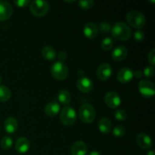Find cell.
Returning <instances> with one entry per match:
<instances>
[{
	"label": "cell",
	"mask_w": 155,
	"mask_h": 155,
	"mask_svg": "<svg viewBox=\"0 0 155 155\" xmlns=\"http://www.w3.org/2000/svg\"><path fill=\"white\" fill-rule=\"evenodd\" d=\"M111 66L107 63H103L100 65L97 70L98 77L101 80H107L110 77L112 74Z\"/></svg>",
	"instance_id": "cell-10"
},
{
	"label": "cell",
	"mask_w": 155,
	"mask_h": 155,
	"mask_svg": "<svg viewBox=\"0 0 155 155\" xmlns=\"http://www.w3.org/2000/svg\"><path fill=\"white\" fill-rule=\"evenodd\" d=\"M110 33L115 39L127 40L131 36L132 31L128 25L124 22H117L110 29Z\"/></svg>",
	"instance_id": "cell-1"
},
{
	"label": "cell",
	"mask_w": 155,
	"mask_h": 155,
	"mask_svg": "<svg viewBox=\"0 0 155 155\" xmlns=\"http://www.w3.org/2000/svg\"><path fill=\"white\" fill-rule=\"evenodd\" d=\"M60 104L58 101L57 99H54L53 101H50L49 103L47 104V105L45 107V113L48 117H55L58 114L60 110Z\"/></svg>",
	"instance_id": "cell-15"
},
{
	"label": "cell",
	"mask_w": 155,
	"mask_h": 155,
	"mask_svg": "<svg viewBox=\"0 0 155 155\" xmlns=\"http://www.w3.org/2000/svg\"><path fill=\"white\" fill-rule=\"evenodd\" d=\"M30 8L33 15L37 17H42L48 13L49 5L47 2L43 0H34L30 4Z\"/></svg>",
	"instance_id": "cell-6"
},
{
	"label": "cell",
	"mask_w": 155,
	"mask_h": 155,
	"mask_svg": "<svg viewBox=\"0 0 155 155\" xmlns=\"http://www.w3.org/2000/svg\"><path fill=\"white\" fill-rule=\"evenodd\" d=\"M139 89L144 97L149 98L155 94V87L153 82L149 80H142L139 83Z\"/></svg>",
	"instance_id": "cell-7"
},
{
	"label": "cell",
	"mask_w": 155,
	"mask_h": 155,
	"mask_svg": "<svg viewBox=\"0 0 155 155\" xmlns=\"http://www.w3.org/2000/svg\"><path fill=\"white\" fill-rule=\"evenodd\" d=\"M83 33L84 35L89 39H95L98 33V27L96 24L92 22H89L85 24L83 27Z\"/></svg>",
	"instance_id": "cell-17"
},
{
	"label": "cell",
	"mask_w": 155,
	"mask_h": 155,
	"mask_svg": "<svg viewBox=\"0 0 155 155\" xmlns=\"http://www.w3.org/2000/svg\"><path fill=\"white\" fill-rule=\"evenodd\" d=\"M94 1L92 0H80L78 2V5L80 8L83 9L91 8L94 5Z\"/></svg>",
	"instance_id": "cell-27"
},
{
	"label": "cell",
	"mask_w": 155,
	"mask_h": 155,
	"mask_svg": "<svg viewBox=\"0 0 155 155\" xmlns=\"http://www.w3.org/2000/svg\"><path fill=\"white\" fill-rule=\"evenodd\" d=\"M133 76V71L129 68H124L120 70L117 75V78L120 83H126L132 80Z\"/></svg>",
	"instance_id": "cell-13"
},
{
	"label": "cell",
	"mask_w": 155,
	"mask_h": 155,
	"mask_svg": "<svg viewBox=\"0 0 155 155\" xmlns=\"http://www.w3.org/2000/svg\"><path fill=\"white\" fill-rule=\"evenodd\" d=\"M133 76H136V77H138V78H141V77L143 76V72L139 71V70H138V71L133 72Z\"/></svg>",
	"instance_id": "cell-35"
},
{
	"label": "cell",
	"mask_w": 155,
	"mask_h": 155,
	"mask_svg": "<svg viewBox=\"0 0 155 155\" xmlns=\"http://www.w3.org/2000/svg\"><path fill=\"white\" fill-rule=\"evenodd\" d=\"M30 141L25 137H21L15 143V149L20 154H25L30 149Z\"/></svg>",
	"instance_id": "cell-16"
},
{
	"label": "cell",
	"mask_w": 155,
	"mask_h": 155,
	"mask_svg": "<svg viewBox=\"0 0 155 155\" xmlns=\"http://www.w3.org/2000/svg\"><path fill=\"white\" fill-rule=\"evenodd\" d=\"M4 128L6 133H15L18 130V121L14 117L7 118L4 122Z\"/></svg>",
	"instance_id": "cell-19"
},
{
	"label": "cell",
	"mask_w": 155,
	"mask_h": 155,
	"mask_svg": "<svg viewBox=\"0 0 155 155\" xmlns=\"http://www.w3.org/2000/svg\"><path fill=\"white\" fill-rule=\"evenodd\" d=\"M13 145V140L12 138L8 136H5L1 140V147L5 150H8L12 148Z\"/></svg>",
	"instance_id": "cell-24"
},
{
	"label": "cell",
	"mask_w": 155,
	"mask_h": 155,
	"mask_svg": "<svg viewBox=\"0 0 155 155\" xmlns=\"http://www.w3.org/2000/svg\"><path fill=\"white\" fill-rule=\"evenodd\" d=\"M148 61H149L151 66L154 67L155 65V49L153 48L148 54Z\"/></svg>",
	"instance_id": "cell-32"
},
{
	"label": "cell",
	"mask_w": 155,
	"mask_h": 155,
	"mask_svg": "<svg viewBox=\"0 0 155 155\" xmlns=\"http://www.w3.org/2000/svg\"><path fill=\"white\" fill-rule=\"evenodd\" d=\"M114 116L117 120L124 121L127 119V112L124 110H121V109L117 110L114 114Z\"/></svg>",
	"instance_id": "cell-28"
},
{
	"label": "cell",
	"mask_w": 155,
	"mask_h": 155,
	"mask_svg": "<svg viewBox=\"0 0 155 155\" xmlns=\"http://www.w3.org/2000/svg\"><path fill=\"white\" fill-rule=\"evenodd\" d=\"M88 155H101V154L97 151H92L89 153Z\"/></svg>",
	"instance_id": "cell-36"
},
{
	"label": "cell",
	"mask_w": 155,
	"mask_h": 155,
	"mask_svg": "<svg viewBox=\"0 0 155 155\" xmlns=\"http://www.w3.org/2000/svg\"><path fill=\"white\" fill-rule=\"evenodd\" d=\"M66 52L65 51H61L60 53H59L58 54V58L59 60H60V61H62L64 60L65 58H66Z\"/></svg>",
	"instance_id": "cell-34"
},
{
	"label": "cell",
	"mask_w": 155,
	"mask_h": 155,
	"mask_svg": "<svg viewBox=\"0 0 155 155\" xmlns=\"http://www.w3.org/2000/svg\"><path fill=\"white\" fill-rule=\"evenodd\" d=\"M0 131H1V128H0Z\"/></svg>",
	"instance_id": "cell-39"
},
{
	"label": "cell",
	"mask_w": 155,
	"mask_h": 155,
	"mask_svg": "<svg viewBox=\"0 0 155 155\" xmlns=\"http://www.w3.org/2000/svg\"><path fill=\"white\" fill-rule=\"evenodd\" d=\"M12 6L7 1H0V21L8 19L12 15Z\"/></svg>",
	"instance_id": "cell-11"
},
{
	"label": "cell",
	"mask_w": 155,
	"mask_h": 155,
	"mask_svg": "<svg viewBox=\"0 0 155 155\" xmlns=\"http://www.w3.org/2000/svg\"><path fill=\"white\" fill-rule=\"evenodd\" d=\"M51 74L53 77L58 80H64L68 75V66L63 61L54 62L51 68Z\"/></svg>",
	"instance_id": "cell-3"
},
{
	"label": "cell",
	"mask_w": 155,
	"mask_h": 155,
	"mask_svg": "<svg viewBox=\"0 0 155 155\" xmlns=\"http://www.w3.org/2000/svg\"><path fill=\"white\" fill-rule=\"evenodd\" d=\"M147 155H154V151L153 150H150L147 153Z\"/></svg>",
	"instance_id": "cell-37"
},
{
	"label": "cell",
	"mask_w": 155,
	"mask_h": 155,
	"mask_svg": "<svg viewBox=\"0 0 155 155\" xmlns=\"http://www.w3.org/2000/svg\"><path fill=\"white\" fill-rule=\"evenodd\" d=\"M127 53L128 51L125 46L119 45L117 46L112 51V58L117 61H120L127 58Z\"/></svg>",
	"instance_id": "cell-18"
},
{
	"label": "cell",
	"mask_w": 155,
	"mask_h": 155,
	"mask_svg": "<svg viewBox=\"0 0 155 155\" xmlns=\"http://www.w3.org/2000/svg\"><path fill=\"white\" fill-rule=\"evenodd\" d=\"M143 74L146 77H151L154 74V68L152 66H147L144 69Z\"/></svg>",
	"instance_id": "cell-31"
},
{
	"label": "cell",
	"mask_w": 155,
	"mask_h": 155,
	"mask_svg": "<svg viewBox=\"0 0 155 155\" xmlns=\"http://www.w3.org/2000/svg\"><path fill=\"white\" fill-rule=\"evenodd\" d=\"M104 101L110 108L114 109L120 105L121 98L116 92H108L104 96Z\"/></svg>",
	"instance_id": "cell-8"
},
{
	"label": "cell",
	"mask_w": 155,
	"mask_h": 155,
	"mask_svg": "<svg viewBox=\"0 0 155 155\" xmlns=\"http://www.w3.org/2000/svg\"><path fill=\"white\" fill-rule=\"evenodd\" d=\"M98 130L102 133L107 134L111 130V122L108 118L103 117L99 120L98 124Z\"/></svg>",
	"instance_id": "cell-20"
},
{
	"label": "cell",
	"mask_w": 155,
	"mask_h": 155,
	"mask_svg": "<svg viewBox=\"0 0 155 155\" xmlns=\"http://www.w3.org/2000/svg\"><path fill=\"white\" fill-rule=\"evenodd\" d=\"M110 29H111V26L107 22H101L98 24V30H101L103 33H107L110 31Z\"/></svg>",
	"instance_id": "cell-29"
},
{
	"label": "cell",
	"mask_w": 155,
	"mask_h": 155,
	"mask_svg": "<svg viewBox=\"0 0 155 155\" xmlns=\"http://www.w3.org/2000/svg\"><path fill=\"white\" fill-rule=\"evenodd\" d=\"M114 45L113 40L110 37H105L102 39L101 42V48L104 50H106V51H108L110 48H112Z\"/></svg>",
	"instance_id": "cell-25"
},
{
	"label": "cell",
	"mask_w": 155,
	"mask_h": 155,
	"mask_svg": "<svg viewBox=\"0 0 155 155\" xmlns=\"http://www.w3.org/2000/svg\"><path fill=\"white\" fill-rule=\"evenodd\" d=\"M87 146L85 142L77 141L71 146V152L72 155H87Z\"/></svg>",
	"instance_id": "cell-14"
},
{
	"label": "cell",
	"mask_w": 155,
	"mask_h": 155,
	"mask_svg": "<svg viewBox=\"0 0 155 155\" xmlns=\"http://www.w3.org/2000/svg\"><path fill=\"white\" fill-rule=\"evenodd\" d=\"M79 115L83 122L90 124L95 119V110L89 104H83L79 109Z\"/></svg>",
	"instance_id": "cell-4"
},
{
	"label": "cell",
	"mask_w": 155,
	"mask_h": 155,
	"mask_svg": "<svg viewBox=\"0 0 155 155\" xmlns=\"http://www.w3.org/2000/svg\"><path fill=\"white\" fill-rule=\"evenodd\" d=\"M2 82V76L0 75V85H1Z\"/></svg>",
	"instance_id": "cell-38"
},
{
	"label": "cell",
	"mask_w": 155,
	"mask_h": 155,
	"mask_svg": "<svg viewBox=\"0 0 155 155\" xmlns=\"http://www.w3.org/2000/svg\"><path fill=\"white\" fill-rule=\"evenodd\" d=\"M126 133V128L122 125H118L114 128L113 135L116 137H121Z\"/></svg>",
	"instance_id": "cell-26"
},
{
	"label": "cell",
	"mask_w": 155,
	"mask_h": 155,
	"mask_svg": "<svg viewBox=\"0 0 155 155\" xmlns=\"http://www.w3.org/2000/svg\"><path fill=\"white\" fill-rule=\"evenodd\" d=\"M127 21L129 24L137 30H140L145 26V17L139 11H131L127 15Z\"/></svg>",
	"instance_id": "cell-2"
},
{
	"label": "cell",
	"mask_w": 155,
	"mask_h": 155,
	"mask_svg": "<svg viewBox=\"0 0 155 155\" xmlns=\"http://www.w3.org/2000/svg\"><path fill=\"white\" fill-rule=\"evenodd\" d=\"M136 142L139 146L142 149H149L152 146V140L151 137L145 133H140L136 136Z\"/></svg>",
	"instance_id": "cell-12"
},
{
	"label": "cell",
	"mask_w": 155,
	"mask_h": 155,
	"mask_svg": "<svg viewBox=\"0 0 155 155\" xmlns=\"http://www.w3.org/2000/svg\"><path fill=\"white\" fill-rule=\"evenodd\" d=\"M15 4L18 7H25L30 3V0H15Z\"/></svg>",
	"instance_id": "cell-33"
},
{
	"label": "cell",
	"mask_w": 155,
	"mask_h": 155,
	"mask_svg": "<svg viewBox=\"0 0 155 155\" xmlns=\"http://www.w3.org/2000/svg\"><path fill=\"white\" fill-rule=\"evenodd\" d=\"M134 39L137 42H142L145 39V33L142 30H136L134 33Z\"/></svg>",
	"instance_id": "cell-30"
},
{
	"label": "cell",
	"mask_w": 155,
	"mask_h": 155,
	"mask_svg": "<svg viewBox=\"0 0 155 155\" xmlns=\"http://www.w3.org/2000/svg\"><path fill=\"white\" fill-rule=\"evenodd\" d=\"M61 122L65 126H72L77 120V114L72 107L67 106L62 109L60 115Z\"/></svg>",
	"instance_id": "cell-5"
},
{
	"label": "cell",
	"mask_w": 155,
	"mask_h": 155,
	"mask_svg": "<svg viewBox=\"0 0 155 155\" xmlns=\"http://www.w3.org/2000/svg\"><path fill=\"white\" fill-rule=\"evenodd\" d=\"M71 94H70V92L68 90L62 89V90H61L58 92V101L61 103L62 104L68 105L70 103V101H71Z\"/></svg>",
	"instance_id": "cell-22"
},
{
	"label": "cell",
	"mask_w": 155,
	"mask_h": 155,
	"mask_svg": "<svg viewBox=\"0 0 155 155\" xmlns=\"http://www.w3.org/2000/svg\"><path fill=\"white\" fill-rule=\"evenodd\" d=\"M77 88L79 90L81 91L82 92L87 93V92H91L93 89V83L89 78L86 77H82L78 79L77 83Z\"/></svg>",
	"instance_id": "cell-9"
},
{
	"label": "cell",
	"mask_w": 155,
	"mask_h": 155,
	"mask_svg": "<svg viewBox=\"0 0 155 155\" xmlns=\"http://www.w3.org/2000/svg\"><path fill=\"white\" fill-rule=\"evenodd\" d=\"M42 54L46 60L52 61L56 58V51L51 46H44L42 49Z\"/></svg>",
	"instance_id": "cell-21"
},
{
	"label": "cell",
	"mask_w": 155,
	"mask_h": 155,
	"mask_svg": "<svg viewBox=\"0 0 155 155\" xmlns=\"http://www.w3.org/2000/svg\"><path fill=\"white\" fill-rule=\"evenodd\" d=\"M12 92L11 90L5 86H0V101L5 102L10 99Z\"/></svg>",
	"instance_id": "cell-23"
}]
</instances>
